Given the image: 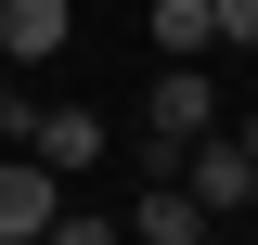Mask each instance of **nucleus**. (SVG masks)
<instances>
[{"label":"nucleus","mask_w":258,"mask_h":245,"mask_svg":"<svg viewBox=\"0 0 258 245\" xmlns=\"http://www.w3.org/2000/svg\"><path fill=\"white\" fill-rule=\"evenodd\" d=\"M64 39H78V13H64V0H0V65H13V78H26V65H52Z\"/></svg>","instance_id":"5"},{"label":"nucleus","mask_w":258,"mask_h":245,"mask_svg":"<svg viewBox=\"0 0 258 245\" xmlns=\"http://www.w3.org/2000/svg\"><path fill=\"white\" fill-rule=\"evenodd\" d=\"M142 129H168V142L220 129V78H207V52H168V65H155V91H142Z\"/></svg>","instance_id":"3"},{"label":"nucleus","mask_w":258,"mask_h":245,"mask_svg":"<svg viewBox=\"0 0 258 245\" xmlns=\"http://www.w3.org/2000/svg\"><path fill=\"white\" fill-rule=\"evenodd\" d=\"M220 52H258V0H220Z\"/></svg>","instance_id":"8"},{"label":"nucleus","mask_w":258,"mask_h":245,"mask_svg":"<svg viewBox=\"0 0 258 245\" xmlns=\"http://www.w3.org/2000/svg\"><path fill=\"white\" fill-rule=\"evenodd\" d=\"M0 129H13V65H0Z\"/></svg>","instance_id":"9"},{"label":"nucleus","mask_w":258,"mask_h":245,"mask_svg":"<svg viewBox=\"0 0 258 245\" xmlns=\"http://www.w3.org/2000/svg\"><path fill=\"white\" fill-rule=\"evenodd\" d=\"M181 181H194L207 219H258V155L232 142V129H194V142H181Z\"/></svg>","instance_id":"1"},{"label":"nucleus","mask_w":258,"mask_h":245,"mask_svg":"<svg viewBox=\"0 0 258 245\" xmlns=\"http://www.w3.org/2000/svg\"><path fill=\"white\" fill-rule=\"evenodd\" d=\"M129 232H142V245H207L220 219L194 207V181H142V207H129Z\"/></svg>","instance_id":"6"},{"label":"nucleus","mask_w":258,"mask_h":245,"mask_svg":"<svg viewBox=\"0 0 258 245\" xmlns=\"http://www.w3.org/2000/svg\"><path fill=\"white\" fill-rule=\"evenodd\" d=\"M13 142H26L52 181H78V168L103 155V116H91V103H13Z\"/></svg>","instance_id":"2"},{"label":"nucleus","mask_w":258,"mask_h":245,"mask_svg":"<svg viewBox=\"0 0 258 245\" xmlns=\"http://www.w3.org/2000/svg\"><path fill=\"white\" fill-rule=\"evenodd\" d=\"M232 142H245V155H258V103H245V129H232Z\"/></svg>","instance_id":"10"},{"label":"nucleus","mask_w":258,"mask_h":245,"mask_svg":"<svg viewBox=\"0 0 258 245\" xmlns=\"http://www.w3.org/2000/svg\"><path fill=\"white\" fill-rule=\"evenodd\" d=\"M142 26H155V65L168 52H220V0H155Z\"/></svg>","instance_id":"7"},{"label":"nucleus","mask_w":258,"mask_h":245,"mask_svg":"<svg viewBox=\"0 0 258 245\" xmlns=\"http://www.w3.org/2000/svg\"><path fill=\"white\" fill-rule=\"evenodd\" d=\"M52 207H64V181L13 142V155H0V245H39V232H52Z\"/></svg>","instance_id":"4"}]
</instances>
